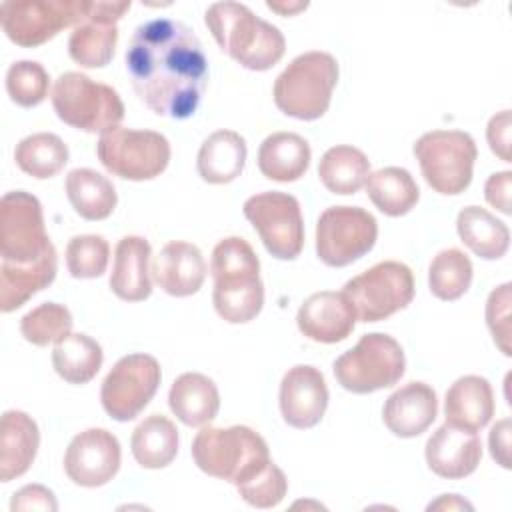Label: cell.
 Returning a JSON list of instances; mask_svg holds the SVG:
<instances>
[{
    "label": "cell",
    "instance_id": "6da1fadb",
    "mask_svg": "<svg viewBox=\"0 0 512 512\" xmlns=\"http://www.w3.org/2000/svg\"><path fill=\"white\" fill-rule=\"evenodd\" d=\"M136 96L154 114L190 118L208 82V62L194 30L170 18L140 24L126 50Z\"/></svg>",
    "mask_w": 512,
    "mask_h": 512
},
{
    "label": "cell",
    "instance_id": "7a4b0ae2",
    "mask_svg": "<svg viewBox=\"0 0 512 512\" xmlns=\"http://www.w3.org/2000/svg\"><path fill=\"white\" fill-rule=\"evenodd\" d=\"M210 272L214 278V308L230 324L254 320L264 306L260 260L252 246L238 236L220 240L212 250Z\"/></svg>",
    "mask_w": 512,
    "mask_h": 512
},
{
    "label": "cell",
    "instance_id": "3957f363",
    "mask_svg": "<svg viewBox=\"0 0 512 512\" xmlns=\"http://www.w3.org/2000/svg\"><path fill=\"white\" fill-rule=\"evenodd\" d=\"M204 22L220 50L246 70H270L284 56L282 32L244 4L216 2L206 10Z\"/></svg>",
    "mask_w": 512,
    "mask_h": 512
},
{
    "label": "cell",
    "instance_id": "277c9868",
    "mask_svg": "<svg viewBox=\"0 0 512 512\" xmlns=\"http://www.w3.org/2000/svg\"><path fill=\"white\" fill-rule=\"evenodd\" d=\"M192 458L204 474L236 486L266 466L270 452L264 438L248 426H206L192 442Z\"/></svg>",
    "mask_w": 512,
    "mask_h": 512
},
{
    "label": "cell",
    "instance_id": "5b68a950",
    "mask_svg": "<svg viewBox=\"0 0 512 512\" xmlns=\"http://www.w3.org/2000/svg\"><path fill=\"white\" fill-rule=\"evenodd\" d=\"M338 82V62L332 54L310 50L296 56L274 82V104L286 116L318 120L326 114Z\"/></svg>",
    "mask_w": 512,
    "mask_h": 512
},
{
    "label": "cell",
    "instance_id": "8992f818",
    "mask_svg": "<svg viewBox=\"0 0 512 512\" xmlns=\"http://www.w3.org/2000/svg\"><path fill=\"white\" fill-rule=\"evenodd\" d=\"M52 106L56 116L78 130L104 134L116 128L124 118V104L118 92L94 82L82 72H64L52 88Z\"/></svg>",
    "mask_w": 512,
    "mask_h": 512
},
{
    "label": "cell",
    "instance_id": "52a82bcc",
    "mask_svg": "<svg viewBox=\"0 0 512 512\" xmlns=\"http://www.w3.org/2000/svg\"><path fill=\"white\" fill-rule=\"evenodd\" d=\"M412 152L420 164L426 184L434 192L456 196L470 186L478 148L468 132H426L414 142Z\"/></svg>",
    "mask_w": 512,
    "mask_h": 512
},
{
    "label": "cell",
    "instance_id": "ba28073f",
    "mask_svg": "<svg viewBox=\"0 0 512 512\" xmlns=\"http://www.w3.org/2000/svg\"><path fill=\"white\" fill-rule=\"evenodd\" d=\"M406 358L402 346L388 334H364L354 348L334 362L336 382L352 394H370L390 388L404 376Z\"/></svg>",
    "mask_w": 512,
    "mask_h": 512
},
{
    "label": "cell",
    "instance_id": "9c48e42d",
    "mask_svg": "<svg viewBox=\"0 0 512 512\" xmlns=\"http://www.w3.org/2000/svg\"><path fill=\"white\" fill-rule=\"evenodd\" d=\"M100 164L114 176L142 182L160 176L170 162V142L154 130L110 128L96 144Z\"/></svg>",
    "mask_w": 512,
    "mask_h": 512
},
{
    "label": "cell",
    "instance_id": "30bf717a",
    "mask_svg": "<svg viewBox=\"0 0 512 512\" xmlns=\"http://www.w3.org/2000/svg\"><path fill=\"white\" fill-rule=\"evenodd\" d=\"M88 8L86 0H6L0 6V22L10 42L38 48L62 28L84 22Z\"/></svg>",
    "mask_w": 512,
    "mask_h": 512
},
{
    "label": "cell",
    "instance_id": "8fae6325",
    "mask_svg": "<svg viewBox=\"0 0 512 512\" xmlns=\"http://www.w3.org/2000/svg\"><path fill=\"white\" fill-rule=\"evenodd\" d=\"M342 292L352 302L360 322H380L412 302L414 276L406 264L386 260L348 280Z\"/></svg>",
    "mask_w": 512,
    "mask_h": 512
},
{
    "label": "cell",
    "instance_id": "7c38bea8",
    "mask_svg": "<svg viewBox=\"0 0 512 512\" xmlns=\"http://www.w3.org/2000/svg\"><path fill=\"white\" fill-rule=\"evenodd\" d=\"M378 238L376 218L360 206H330L316 224V254L332 268H344L368 254Z\"/></svg>",
    "mask_w": 512,
    "mask_h": 512
},
{
    "label": "cell",
    "instance_id": "4fadbf2b",
    "mask_svg": "<svg viewBox=\"0 0 512 512\" xmlns=\"http://www.w3.org/2000/svg\"><path fill=\"white\" fill-rule=\"evenodd\" d=\"M242 210L274 258L294 260L300 256L304 248V220L300 204L292 194L260 192L250 196Z\"/></svg>",
    "mask_w": 512,
    "mask_h": 512
},
{
    "label": "cell",
    "instance_id": "5bb4252c",
    "mask_svg": "<svg viewBox=\"0 0 512 512\" xmlns=\"http://www.w3.org/2000/svg\"><path fill=\"white\" fill-rule=\"evenodd\" d=\"M54 246L44 228L42 204L36 196L14 190L0 200V256L8 264H32Z\"/></svg>",
    "mask_w": 512,
    "mask_h": 512
},
{
    "label": "cell",
    "instance_id": "9a60e30c",
    "mask_svg": "<svg viewBox=\"0 0 512 512\" xmlns=\"http://www.w3.org/2000/svg\"><path fill=\"white\" fill-rule=\"evenodd\" d=\"M160 380L162 372L154 356H122L106 374L100 388V400L106 414L118 422L134 420L154 398Z\"/></svg>",
    "mask_w": 512,
    "mask_h": 512
},
{
    "label": "cell",
    "instance_id": "2e32d148",
    "mask_svg": "<svg viewBox=\"0 0 512 512\" xmlns=\"http://www.w3.org/2000/svg\"><path fill=\"white\" fill-rule=\"evenodd\" d=\"M120 442L104 428H88L76 434L64 454L66 476L84 488L108 484L120 470Z\"/></svg>",
    "mask_w": 512,
    "mask_h": 512
},
{
    "label": "cell",
    "instance_id": "e0dca14e",
    "mask_svg": "<svg viewBox=\"0 0 512 512\" xmlns=\"http://www.w3.org/2000/svg\"><path fill=\"white\" fill-rule=\"evenodd\" d=\"M280 412L288 426L314 428L328 408V386L324 374L308 364L292 366L280 382Z\"/></svg>",
    "mask_w": 512,
    "mask_h": 512
},
{
    "label": "cell",
    "instance_id": "ac0fdd59",
    "mask_svg": "<svg viewBox=\"0 0 512 512\" xmlns=\"http://www.w3.org/2000/svg\"><path fill=\"white\" fill-rule=\"evenodd\" d=\"M356 310L344 292L322 290L304 300L298 310V330L312 342L336 344L346 340L356 326Z\"/></svg>",
    "mask_w": 512,
    "mask_h": 512
},
{
    "label": "cell",
    "instance_id": "d6986e66",
    "mask_svg": "<svg viewBox=\"0 0 512 512\" xmlns=\"http://www.w3.org/2000/svg\"><path fill=\"white\" fill-rule=\"evenodd\" d=\"M428 468L448 480L470 476L482 458V442L476 432L442 424L424 448Z\"/></svg>",
    "mask_w": 512,
    "mask_h": 512
},
{
    "label": "cell",
    "instance_id": "ffe728a7",
    "mask_svg": "<svg viewBox=\"0 0 512 512\" xmlns=\"http://www.w3.org/2000/svg\"><path fill=\"white\" fill-rule=\"evenodd\" d=\"M154 282L170 296L196 294L206 278V262L196 244L184 240L168 242L152 260Z\"/></svg>",
    "mask_w": 512,
    "mask_h": 512
},
{
    "label": "cell",
    "instance_id": "44dd1931",
    "mask_svg": "<svg viewBox=\"0 0 512 512\" xmlns=\"http://www.w3.org/2000/svg\"><path fill=\"white\" fill-rule=\"evenodd\" d=\"M438 398L424 382H408L392 392L384 404L382 420L400 438H414L428 430L436 420Z\"/></svg>",
    "mask_w": 512,
    "mask_h": 512
},
{
    "label": "cell",
    "instance_id": "7402d4cb",
    "mask_svg": "<svg viewBox=\"0 0 512 512\" xmlns=\"http://www.w3.org/2000/svg\"><path fill=\"white\" fill-rule=\"evenodd\" d=\"M446 424L470 432L482 430L494 416V394L486 378L468 374L458 378L446 392Z\"/></svg>",
    "mask_w": 512,
    "mask_h": 512
},
{
    "label": "cell",
    "instance_id": "603a6c76",
    "mask_svg": "<svg viewBox=\"0 0 512 512\" xmlns=\"http://www.w3.org/2000/svg\"><path fill=\"white\" fill-rule=\"evenodd\" d=\"M152 248L142 236H124L114 250L110 274L112 292L126 302H142L152 294L148 260Z\"/></svg>",
    "mask_w": 512,
    "mask_h": 512
},
{
    "label": "cell",
    "instance_id": "cb8c5ba5",
    "mask_svg": "<svg viewBox=\"0 0 512 512\" xmlns=\"http://www.w3.org/2000/svg\"><path fill=\"white\" fill-rule=\"evenodd\" d=\"M40 446L38 424L22 410H8L0 424V480L22 476L36 458Z\"/></svg>",
    "mask_w": 512,
    "mask_h": 512
},
{
    "label": "cell",
    "instance_id": "d4e9b609",
    "mask_svg": "<svg viewBox=\"0 0 512 512\" xmlns=\"http://www.w3.org/2000/svg\"><path fill=\"white\" fill-rule=\"evenodd\" d=\"M58 256L50 246L42 258L32 264H0V310L12 312L24 306L36 292L50 286L56 278Z\"/></svg>",
    "mask_w": 512,
    "mask_h": 512
},
{
    "label": "cell",
    "instance_id": "484cf974",
    "mask_svg": "<svg viewBox=\"0 0 512 512\" xmlns=\"http://www.w3.org/2000/svg\"><path fill=\"white\" fill-rule=\"evenodd\" d=\"M168 404L182 424L198 428L210 424L216 418L220 408V394L214 380L208 376L198 372H184L172 382Z\"/></svg>",
    "mask_w": 512,
    "mask_h": 512
},
{
    "label": "cell",
    "instance_id": "4316f807",
    "mask_svg": "<svg viewBox=\"0 0 512 512\" xmlns=\"http://www.w3.org/2000/svg\"><path fill=\"white\" fill-rule=\"evenodd\" d=\"M246 140L234 130H216L200 146L196 168L208 184H228L236 180L246 164Z\"/></svg>",
    "mask_w": 512,
    "mask_h": 512
},
{
    "label": "cell",
    "instance_id": "83f0119b",
    "mask_svg": "<svg viewBox=\"0 0 512 512\" xmlns=\"http://www.w3.org/2000/svg\"><path fill=\"white\" fill-rule=\"evenodd\" d=\"M310 146L294 132H274L258 148V168L262 176L276 182H294L310 166Z\"/></svg>",
    "mask_w": 512,
    "mask_h": 512
},
{
    "label": "cell",
    "instance_id": "f1b7e54d",
    "mask_svg": "<svg viewBox=\"0 0 512 512\" xmlns=\"http://www.w3.org/2000/svg\"><path fill=\"white\" fill-rule=\"evenodd\" d=\"M456 230L460 240L484 260H498L508 252V226L480 206H466L458 212Z\"/></svg>",
    "mask_w": 512,
    "mask_h": 512
},
{
    "label": "cell",
    "instance_id": "f546056e",
    "mask_svg": "<svg viewBox=\"0 0 512 512\" xmlns=\"http://www.w3.org/2000/svg\"><path fill=\"white\" fill-rule=\"evenodd\" d=\"M66 196L74 212L92 222L108 218L118 202L114 184L92 168H74L68 172Z\"/></svg>",
    "mask_w": 512,
    "mask_h": 512
},
{
    "label": "cell",
    "instance_id": "4dcf8cb0",
    "mask_svg": "<svg viewBox=\"0 0 512 512\" xmlns=\"http://www.w3.org/2000/svg\"><path fill=\"white\" fill-rule=\"evenodd\" d=\"M130 448L142 468H166L178 454V430L166 416L150 414L134 428Z\"/></svg>",
    "mask_w": 512,
    "mask_h": 512
},
{
    "label": "cell",
    "instance_id": "1f68e13d",
    "mask_svg": "<svg viewBox=\"0 0 512 512\" xmlns=\"http://www.w3.org/2000/svg\"><path fill=\"white\" fill-rule=\"evenodd\" d=\"M364 186L372 204L392 218L408 214L420 198L412 174L400 166H386L368 174Z\"/></svg>",
    "mask_w": 512,
    "mask_h": 512
},
{
    "label": "cell",
    "instance_id": "d6a6232c",
    "mask_svg": "<svg viewBox=\"0 0 512 512\" xmlns=\"http://www.w3.org/2000/svg\"><path fill=\"white\" fill-rule=\"evenodd\" d=\"M370 174V160L354 146H332L324 152L318 164V176L324 188L332 194L348 196L358 192Z\"/></svg>",
    "mask_w": 512,
    "mask_h": 512
},
{
    "label": "cell",
    "instance_id": "836d02e7",
    "mask_svg": "<svg viewBox=\"0 0 512 512\" xmlns=\"http://www.w3.org/2000/svg\"><path fill=\"white\" fill-rule=\"evenodd\" d=\"M104 354L100 344L88 334H68L60 342L54 344L52 350V366L56 374L70 384H86L90 382L100 366Z\"/></svg>",
    "mask_w": 512,
    "mask_h": 512
},
{
    "label": "cell",
    "instance_id": "e575fe53",
    "mask_svg": "<svg viewBox=\"0 0 512 512\" xmlns=\"http://www.w3.org/2000/svg\"><path fill=\"white\" fill-rule=\"evenodd\" d=\"M118 44V28L112 22L100 20L86 14V20L80 22L68 40L70 58L84 68H102L106 66Z\"/></svg>",
    "mask_w": 512,
    "mask_h": 512
},
{
    "label": "cell",
    "instance_id": "d590c367",
    "mask_svg": "<svg viewBox=\"0 0 512 512\" xmlns=\"http://www.w3.org/2000/svg\"><path fill=\"white\" fill-rule=\"evenodd\" d=\"M14 160L18 168L38 180L56 176L68 162V146L52 132H38L16 144Z\"/></svg>",
    "mask_w": 512,
    "mask_h": 512
},
{
    "label": "cell",
    "instance_id": "8d00e7d4",
    "mask_svg": "<svg viewBox=\"0 0 512 512\" xmlns=\"http://www.w3.org/2000/svg\"><path fill=\"white\" fill-rule=\"evenodd\" d=\"M472 274V262L462 250H442L432 258L428 268L430 292L446 302L458 300L468 292L472 284Z\"/></svg>",
    "mask_w": 512,
    "mask_h": 512
},
{
    "label": "cell",
    "instance_id": "74e56055",
    "mask_svg": "<svg viewBox=\"0 0 512 512\" xmlns=\"http://www.w3.org/2000/svg\"><path fill=\"white\" fill-rule=\"evenodd\" d=\"M72 324L74 320L66 306L56 302H44L22 316L20 332L26 342L34 346H48L66 338L72 330Z\"/></svg>",
    "mask_w": 512,
    "mask_h": 512
},
{
    "label": "cell",
    "instance_id": "f35d334b",
    "mask_svg": "<svg viewBox=\"0 0 512 512\" xmlns=\"http://www.w3.org/2000/svg\"><path fill=\"white\" fill-rule=\"evenodd\" d=\"M50 76L40 62L18 60L6 72V90L14 104L22 108L38 106L46 100Z\"/></svg>",
    "mask_w": 512,
    "mask_h": 512
},
{
    "label": "cell",
    "instance_id": "ab89813d",
    "mask_svg": "<svg viewBox=\"0 0 512 512\" xmlns=\"http://www.w3.org/2000/svg\"><path fill=\"white\" fill-rule=\"evenodd\" d=\"M110 258L108 242L98 234L74 236L66 246V266L74 278H98Z\"/></svg>",
    "mask_w": 512,
    "mask_h": 512
},
{
    "label": "cell",
    "instance_id": "60d3db41",
    "mask_svg": "<svg viewBox=\"0 0 512 512\" xmlns=\"http://www.w3.org/2000/svg\"><path fill=\"white\" fill-rule=\"evenodd\" d=\"M236 490L240 498L254 508H274L284 500L288 480L284 472L270 460L254 476L236 484Z\"/></svg>",
    "mask_w": 512,
    "mask_h": 512
},
{
    "label": "cell",
    "instance_id": "b9f144b4",
    "mask_svg": "<svg viewBox=\"0 0 512 512\" xmlns=\"http://www.w3.org/2000/svg\"><path fill=\"white\" fill-rule=\"evenodd\" d=\"M510 284L494 288L486 300V324L496 346L504 356H510Z\"/></svg>",
    "mask_w": 512,
    "mask_h": 512
},
{
    "label": "cell",
    "instance_id": "7bdbcfd3",
    "mask_svg": "<svg viewBox=\"0 0 512 512\" xmlns=\"http://www.w3.org/2000/svg\"><path fill=\"white\" fill-rule=\"evenodd\" d=\"M58 508L56 498L52 494V490H48L42 484H28L24 488H20L10 502V510H48L54 512Z\"/></svg>",
    "mask_w": 512,
    "mask_h": 512
},
{
    "label": "cell",
    "instance_id": "ee69618b",
    "mask_svg": "<svg viewBox=\"0 0 512 512\" xmlns=\"http://www.w3.org/2000/svg\"><path fill=\"white\" fill-rule=\"evenodd\" d=\"M510 126V110H502L490 118L486 128L490 150L504 162H510Z\"/></svg>",
    "mask_w": 512,
    "mask_h": 512
},
{
    "label": "cell",
    "instance_id": "f6af8a7d",
    "mask_svg": "<svg viewBox=\"0 0 512 512\" xmlns=\"http://www.w3.org/2000/svg\"><path fill=\"white\" fill-rule=\"evenodd\" d=\"M510 184H512V172H496L486 180L484 196L490 206L500 210L502 214H510Z\"/></svg>",
    "mask_w": 512,
    "mask_h": 512
},
{
    "label": "cell",
    "instance_id": "bcb514c9",
    "mask_svg": "<svg viewBox=\"0 0 512 512\" xmlns=\"http://www.w3.org/2000/svg\"><path fill=\"white\" fill-rule=\"evenodd\" d=\"M510 432H512L510 418H502L492 426L488 436L490 454L496 460V464H500L502 468H510Z\"/></svg>",
    "mask_w": 512,
    "mask_h": 512
},
{
    "label": "cell",
    "instance_id": "7dc6e473",
    "mask_svg": "<svg viewBox=\"0 0 512 512\" xmlns=\"http://www.w3.org/2000/svg\"><path fill=\"white\" fill-rule=\"evenodd\" d=\"M438 508L452 510V508H472V506L466 500H462L458 494H442L436 502L428 506V510H438Z\"/></svg>",
    "mask_w": 512,
    "mask_h": 512
},
{
    "label": "cell",
    "instance_id": "c3c4849f",
    "mask_svg": "<svg viewBox=\"0 0 512 512\" xmlns=\"http://www.w3.org/2000/svg\"><path fill=\"white\" fill-rule=\"evenodd\" d=\"M270 10H274V12H278V14H282V16H290V14H296V12H300V10H306V6L308 4H276V2H268L266 4Z\"/></svg>",
    "mask_w": 512,
    "mask_h": 512
}]
</instances>
